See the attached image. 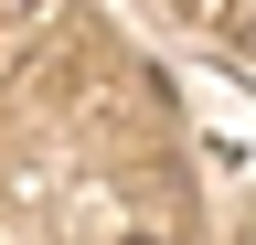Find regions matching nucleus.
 I'll return each mask as SVG.
<instances>
[{
    "label": "nucleus",
    "mask_w": 256,
    "mask_h": 245,
    "mask_svg": "<svg viewBox=\"0 0 256 245\" xmlns=\"http://www.w3.org/2000/svg\"><path fill=\"white\" fill-rule=\"evenodd\" d=\"M139 245H150V235H139Z\"/></svg>",
    "instance_id": "obj_1"
}]
</instances>
